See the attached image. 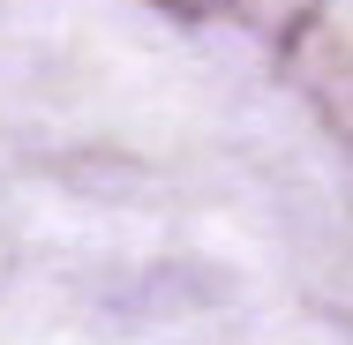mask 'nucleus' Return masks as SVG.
Segmentation results:
<instances>
[{"label": "nucleus", "instance_id": "f257e3e1", "mask_svg": "<svg viewBox=\"0 0 353 345\" xmlns=\"http://www.w3.org/2000/svg\"><path fill=\"white\" fill-rule=\"evenodd\" d=\"M165 8H181V15H211L218 0H165Z\"/></svg>", "mask_w": 353, "mask_h": 345}]
</instances>
